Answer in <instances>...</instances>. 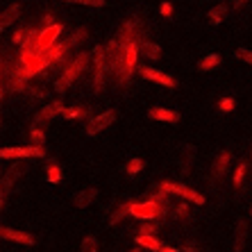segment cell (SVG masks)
<instances>
[{
  "mask_svg": "<svg viewBox=\"0 0 252 252\" xmlns=\"http://www.w3.org/2000/svg\"><path fill=\"white\" fill-rule=\"evenodd\" d=\"M80 252H98V239L95 236H84Z\"/></svg>",
  "mask_w": 252,
  "mask_h": 252,
  "instance_id": "cell-23",
  "label": "cell"
},
{
  "mask_svg": "<svg viewBox=\"0 0 252 252\" xmlns=\"http://www.w3.org/2000/svg\"><path fill=\"white\" fill-rule=\"evenodd\" d=\"M218 64H220V57H218V55H207L205 59H200V68H202V70L216 68Z\"/></svg>",
  "mask_w": 252,
  "mask_h": 252,
  "instance_id": "cell-22",
  "label": "cell"
},
{
  "mask_svg": "<svg viewBox=\"0 0 252 252\" xmlns=\"http://www.w3.org/2000/svg\"><path fill=\"white\" fill-rule=\"evenodd\" d=\"M89 64V55H77L75 57V62H73V64L68 66V68L64 70V75L59 77L57 82H55V91H59V94H64V89L68 87L70 82H73V80H75L77 75H80V73H82L84 70V66Z\"/></svg>",
  "mask_w": 252,
  "mask_h": 252,
  "instance_id": "cell-1",
  "label": "cell"
},
{
  "mask_svg": "<svg viewBox=\"0 0 252 252\" xmlns=\"http://www.w3.org/2000/svg\"><path fill=\"white\" fill-rule=\"evenodd\" d=\"M141 53L146 55L148 59H159L161 57V48H159L157 43H153V41H143L141 43Z\"/></svg>",
  "mask_w": 252,
  "mask_h": 252,
  "instance_id": "cell-17",
  "label": "cell"
},
{
  "mask_svg": "<svg viewBox=\"0 0 252 252\" xmlns=\"http://www.w3.org/2000/svg\"><path fill=\"white\" fill-rule=\"evenodd\" d=\"M66 2H77L87 7H105V0H66Z\"/></svg>",
  "mask_w": 252,
  "mask_h": 252,
  "instance_id": "cell-29",
  "label": "cell"
},
{
  "mask_svg": "<svg viewBox=\"0 0 252 252\" xmlns=\"http://www.w3.org/2000/svg\"><path fill=\"white\" fill-rule=\"evenodd\" d=\"M23 34H25L23 30H18L16 34H14V41H16V43H21V41H23Z\"/></svg>",
  "mask_w": 252,
  "mask_h": 252,
  "instance_id": "cell-34",
  "label": "cell"
},
{
  "mask_svg": "<svg viewBox=\"0 0 252 252\" xmlns=\"http://www.w3.org/2000/svg\"><path fill=\"white\" fill-rule=\"evenodd\" d=\"M95 198H98V189H84L75 195V207H89Z\"/></svg>",
  "mask_w": 252,
  "mask_h": 252,
  "instance_id": "cell-15",
  "label": "cell"
},
{
  "mask_svg": "<svg viewBox=\"0 0 252 252\" xmlns=\"http://www.w3.org/2000/svg\"><path fill=\"white\" fill-rule=\"evenodd\" d=\"M18 175H21V166H14L12 173H7V175H5V180H2V198H7V191L12 189L14 180H16Z\"/></svg>",
  "mask_w": 252,
  "mask_h": 252,
  "instance_id": "cell-20",
  "label": "cell"
},
{
  "mask_svg": "<svg viewBox=\"0 0 252 252\" xmlns=\"http://www.w3.org/2000/svg\"><path fill=\"white\" fill-rule=\"evenodd\" d=\"M66 107L62 105V102H53V105H48L43 112L36 114V123H43V121H50V118H55L57 114H64Z\"/></svg>",
  "mask_w": 252,
  "mask_h": 252,
  "instance_id": "cell-13",
  "label": "cell"
},
{
  "mask_svg": "<svg viewBox=\"0 0 252 252\" xmlns=\"http://www.w3.org/2000/svg\"><path fill=\"white\" fill-rule=\"evenodd\" d=\"M148 116L153 121H161V123H177L180 121V114L173 112V109H166V107H153Z\"/></svg>",
  "mask_w": 252,
  "mask_h": 252,
  "instance_id": "cell-11",
  "label": "cell"
},
{
  "mask_svg": "<svg viewBox=\"0 0 252 252\" xmlns=\"http://www.w3.org/2000/svg\"><path fill=\"white\" fill-rule=\"evenodd\" d=\"M161 189H164V191H168V193L180 195V198H184V200H191L193 205H205V195L198 193V191H193V189H189L187 184L168 182V180H164V182H161Z\"/></svg>",
  "mask_w": 252,
  "mask_h": 252,
  "instance_id": "cell-2",
  "label": "cell"
},
{
  "mask_svg": "<svg viewBox=\"0 0 252 252\" xmlns=\"http://www.w3.org/2000/svg\"><path fill=\"white\" fill-rule=\"evenodd\" d=\"M59 177H62V170H59V166L57 164H50V166H48V182L57 184Z\"/></svg>",
  "mask_w": 252,
  "mask_h": 252,
  "instance_id": "cell-26",
  "label": "cell"
},
{
  "mask_svg": "<svg viewBox=\"0 0 252 252\" xmlns=\"http://www.w3.org/2000/svg\"><path fill=\"white\" fill-rule=\"evenodd\" d=\"M18 16H21V5H16V2H14V5L7 7L5 12H2V16H0V30H7Z\"/></svg>",
  "mask_w": 252,
  "mask_h": 252,
  "instance_id": "cell-12",
  "label": "cell"
},
{
  "mask_svg": "<svg viewBox=\"0 0 252 252\" xmlns=\"http://www.w3.org/2000/svg\"><path fill=\"white\" fill-rule=\"evenodd\" d=\"M2 239L7 241H14V243H23V246H32L34 243V236L28 234V232H18V229H12V227H2L0 229Z\"/></svg>",
  "mask_w": 252,
  "mask_h": 252,
  "instance_id": "cell-9",
  "label": "cell"
},
{
  "mask_svg": "<svg viewBox=\"0 0 252 252\" xmlns=\"http://www.w3.org/2000/svg\"><path fill=\"white\" fill-rule=\"evenodd\" d=\"M134 241H136V246H141V248H146V250H153V252H161V243H159V239L155 234H150V232H143L141 229L139 234L134 236Z\"/></svg>",
  "mask_w": 252,
  "mask_h": 252,
  "instance_id": "cell-10",
  "label": "cell"
},
{
  "mask_svg": "<svg viewBox=\"0 0 252 252\" xmlns=\"http://www.w3.org/2000/svg\"><path fill=\"white\" fill-rule=\"evenodd\" d=\"M250 214H252V205H250Z\"/></svg>",
  "mask_w": 252,
  "mask_h": 252,
  "instance_id": "cell-38",
  "label": "cell"
},
{
  "mask_svg": "<svg viewBox=\"0 0 252 252\" xmlns=\"http://www.w3.org/2000/svg\"><path fill=\"white\" fill-rule=\"evenodd\" d=\"M161 14H164V16H170V14H173V7H170V2H164V5H161Z\"/></svg>",
  "mask_w": 252,
  "mask_h": 252,
  "instance_id": "cell-33",
  "label": "cell"
},
{
  "mask_svg": "<svg viewBox=\"0 0 252 252\" xmlns=\"http://www.w3.org/2000/svg\"><path fill=\"white\" fill-rule=\"evenodd\" d=\"M161 205L159 202H153V200H146V202H134L129 207V214L134 218H141V220H155V218L161 216Z\"/></svg>",
  "mask_w": 252,
  "mask_h": 252,
  "instance_id": "cell-3",
  "label": "cell"
},
{
  "mask_svg": "<svg viewBox=\"0 0 252 252\" xmlns=\"http://www.w3.org/2000/svg\"><path fill=\"white\" fill-rule=\"evenodd\" d=\"M87 114V109L84 107H73V109H66L64 112V118H80Z\"/></svg>",
  "mask_w": 252,
  "mask_h": 252,
  "instance_id": "cell-27",
  "label": "cell"
},
{
  "mask_svg": "<svg viewBox=\"0 0 252 252\" xmlns=\"http://www.w3.org/2000/svg\"><path fill=\"white\" fill-rule=\"evenodd\" d=\"M227 166H229V153L225 150V153H220L218 155V159H216V164H214V175L216 177H220L227 170Z\"/></svg>",
  "mask_w": 252,
  "mask_h": 252,
  "instance_id": "cell-18",
  "label": "cell"
},
{
  "mask_svg": "<svg viewBox=\"0 0 252 252\" xmlns=\"http://www.w3.org/2000/svg\"><path fill=\"white\" fill-rule=\"evenodd\" d=\"M125 170H127V175H136L139 170H143V161H141V159H129Z\"/></svg>",
  "mask_w": 252,
  "mask_h": 252,
  "instance_id": "cell-25",
  "label": "cell"
},
{
  "mask_svg": "<svg viewBox=\"0 0 252 252\" xmlns=\"http://www.w3.org/2000/svg\"><path fill=\"white\" fill-rule=\"evenodd\" d=\"M43 139H46V136H43V132H41V129H32V141H34L32 146H41V143H43Z\"/></svg>",
  "mask_w": 252,
  "mask_h": 252,
  "instance_id": "cell-32",
  "label": "cell"
},
{
  "mask_svg": "<svg viewBox=\"0 0 252 252\" xmlns=\"http://www.w3.org/2000/svg\"><path fill=\"white\" fill-rule=\"evenodd\" d=\"M243 175H246V164H239V168H236V173H234V187L243 184Z\"/></svg>",
  "mask_w": 252,
  "mask_h": 252,
  "instance_id": "cell-30",
  "label": "cell"
},
{
  "mask_svg": "<svg viewBox=\"0 0 252 252\" xmlns=\"http://www.w3.org/2000/svg\"><path fill=\"white\" fill-rule=\"evenodd\" d=\"M246 2H250V0H234V7H243Z\"/></svg>",
  "mask_w": 252,
  "mask_h": 252,
  "instance_id": "cell-35",
  "label": "cell"
},
{
  "mask_svg": "<svg viewBox=\"0 0 252 252\" xmlns=\"http://www.w3.org/2000/svg\"><path fill=\"white\" fill-rule=\"evenodd\" d=\"M218 107H220V112L229 114V112H232V109H234V100H232V98H223V100H220V105H218Z\"/></svg>",
  "mask_w": 252,
  "mask_h": 252,
  "instance_id": "cell-31",
  "label": "cell"
},
{
  "mask_svg": "<svg viewBox=\"0 0 252 252\" xmlns=\"http://www.w3.org/2000/svg\"><path fill=\"white\" fill-rule=\"evenodd\" d=\"M225 16H227V7H225V5H218V7H214V9H209V16H207V18H209L211 25H218Z\"/></svg>",
  "mask_w": 252,
  "mask_h": 252,
  "instance_id": "cell-19",
  "label": "cell"
},
{
  "mask_svg": "<svg viewBox=\"0 0 252 252\" xmlns=\"http://www.w3.org/2000/svg\"><path fill=\"white\" fill-rule=\"evenodd\" d=\"M236 57H239L241 62H246V64L252 66V50H248V48H239V50H236Z\"/></svg>",
  "mask_w": 252,
  "mask_h": 252,
  "instance_id": "cell-28",
  "label": "cell"
},
{
  "mask_svg": "<svg viewBox=\"0 0 252 252\" xmlns=\"http://www.w3.org/2000/svg\"><path fill=\"white\" fill-rule=\"evenodd\" d=\"M59 34H62V25L55 23V25H48L43 32H39V36L34 39V50L41 53V50H50V48L57 43Z\"/></svg>",
  "mask_w": 252,
  "mask_h": 252,
  "instance_id": "cell-5",
  "label": "cell"
},
{
  "mask_svg": "<svg viewBox=\"0 0 252 252\" xmlns=\"http://www.w3.org/2000/svg\"><path fill=\"white\" fill-rule=\"evenodd\" d=\"M143 250H146V248H141V246H136V248H134V250H129V252H143Z\"/></svg>",
  "mask_w": 252,
  "mask_h": 252,
  "instance_id": "cell-37",
  "label": "cell"
},
{
  "mask_svg": "<svg viewBox=\"0 0 252 252\" xmlns=\"http://www.w3.org/2000/svg\"><path fill=\"white\" fill-rule=\"evenodd\" d=\"M139 73H141V77H146V80H150V82L161 84V87H170V89L177 87V80H175V77L166 75V73H161V70L150 68V66H139Z\"/></svg>",
  "mask_w": 252,
  "mask_h": 252,
  "instance_id": "cell-7",
  "label": "cell"
},
{
  "mask_svg": "<svg viewBox=\"0 0 252 252\" xmlns=\"http://www.w3.org/2000/svg\"><path fill=\"white\" fill-rule=\"evenodd\" d=\"M193 155H195V150H193V146H187L184 148V155H182V161H180V173L182 175H189L191 173V166H193Z\"/></svg>",
  "mask_w": 252,
  "mask_h": 252,
  "instance_id": "cell-16",
  "label": "cell"
},
{
  "mask_svg": "<svg viewBox=\"0 0 252 252\" xmlns=\"http://www.w3.org/2000/svg\"><path fill=\"white\" fill-rule=\"evenodd\" d=\"M95 73H94V87L95 91H102V84H105V50L102 48H95Z\"/></svg>",
  "mask_w": 252,
  "mask_h": 252,
  "instance_id": "cell-8",
  "label": "cell"
},
{
  "mask_svg": "<svg viewBox=\"0 0 252 252\" xmlns=\"http://www.w3.org/2000/svg\"><path fill=\"white\" fill-rule=\"evenodd\" d=\"M139 48H136V43H127L125 46V62H127V68L132 70L134 68V64H136V57H139Z\"/></svg>",
  "mask_w": 252,
  "mask_h": 252,
  "instance_id": "cell-21",
  "label": "cell"
},
{
  "mask_svg": "<svg viewBox=\"0 0 252 252\" xmlns=\"http://www.w3.org/2000/svg\"><path fill=\"white\" fill-rule=\"evenodd\" d=\"M129 207H132V205H129V202H125V205L116 207V211H114V214H112V218H109V225H116L118 220H121V218H123L125 214H127V211H129Z\"/></svg>",
  "mask_w": 252,
  "mask_h": 252,
  "instance_id": "cell-24",
  "label": "cell"
},
{
  "mask_svg": "<svg viewBox=\"0 0 252 252\" xmlns=\"http://www.w3.org/2000/svg\"><path fill=\"white\" fill-rule=\"evenodd\" d=\"M2 159H30V157H43L41 146H14V148H2L0 150Z\"/></svg>",
  "mask_w": 252,
  "mask_h": 252,
  "instance_id": "cell-4",
  "label": "cell"
},
{
  "mask_svg": "<svg viewBox=\"0 0 252 252\" xmlns=\"http://www.w3.org/2000/svg\"><path fill=\"white\" fill-rule=\"evenodd\" d=\"M161 252H184V250H175V248H161Z\"/></svg>",
  "mask_w": 252,
  "mask_h": 252,
  "instance_id": "cell-36",
  "label": "cell"
},
{
  "mask_svg": "<svg viewBox=\"0 0 252 252\" xmlns=\"http://www.w3.org/2000/svg\"><path fill=\"white\" fill-rule=\"evenodd\" d=\"M234 250L241 252L243 250V246H246V236H248V223L246 220H239L236 223V232H234Z\"/></svg>",
  "mask_w": 252,
  "mask_h": 252,
  "instance_id": "cell-14",
  "label": "cell"
},
{
  "mask_svg": "<svg viewBox=\"0 0 252 252\" xmlns=\"http://www.w3.org/2000/svg\"><path fill=\"white\" fill-rule=\"evenodd\" d=\"M114 121H116V112H114V109H107V112L98 114V116H94L87 123V134L89 136H95L98 132H102V129L109 127Z\"/></svg>",
  "mask_w": 252,
  "mask_h": 252,
  "instance_id": "cell-6",
  "label": "cell"
}]
</instances>
